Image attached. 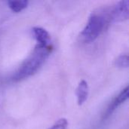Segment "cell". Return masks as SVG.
<instances>
[{"instance_id":"cell-1","label":"cell","mask_w":129,"mask_h":129,"mask_svg":"<svg viewBox=\"0 0 129 129\" xmlns=\"http://www.w3.org/2000/svg\"><path fill=\"white\" fill-rule=\"evenodd\" d=\"M51 50L52 47L50 45H36L32 54L23 62L14 74L12 79L18 82L36 73L49 57Z\"/></svg>"},{"instance_id":"cell-2","label":"cell","mask_w":129,"mask_h":129,"mask_svg":"<svg viewBox=\"0 0 129 129\" xmlns=\"http://www.w3.org/2000/svg\"><path fill=\"white\" fill-rule=\"evenodd\" d=\"M110 22V10L104 9L92 12L81 33L82 40L85 43L93 42L106 29Z\"/></svg>"},{"instance_id":"cell-3","label":"cell","mask_w":129,"mask_h":129,"mask_svg":"<svg viewBox=\"0 0 129 129\" xmlns=\"http://www.w3.org/2000/svg\"><path fill=\"white\" fill-rule=\"evenodd\" d=\"M129 17V1L122 0L110 9L111 22H121Z\"/></svg>"},{"instance_id":"cell-4","label":"cell","mask_w":129,"mask_h":129,"mask_svg":"<svg viewBox=\"0 0 129 129\" xmlns=\"http://www.w3.org/2000/svg\"><path fill=\"white\" fill-rule=\"evenodd\" d=\"M33 36L37 42V45H49L51 42V37L46 29L42 27L35 26L33 28Z\"/></svg>"},{"instance_id":"cell-5","label":"cell","mask_w":129,"mask_h":129,"mask_svg":"<svg viewBox=\"0 0 129 129\" xmlns=\"http://www.w3.org/2000/svg\"><path fill=\"white\" fill-rule=\"evenodd\" d=\"M88 94H89L88 85L85 80H82L79 83L76 89V95L77 97V103L79 106L82 105L86 101L88 97Z\"/></svg>"},{"instance_id":"cell-6","label":"cell","mask_w":129,"mask_h":129,"mask_svg":"<svg viewBox=\"0 0 129 129\" xmlns=\"http://www.w3.org/2000/svg\"><path fill=\"white\" fill-rule=\"evenodd\" d=\"M128 98V86H126L113 100L110 107L107 110V113L110 114L113 110H115L118 107H119L122 104L125 102Z\"/></svg>"},{"instance_id":"cell-7","label":"cell","mask_w":129,"mask_h":129,"mask_svg":"<svg viewBox=\"0 0 129 129\" xmlns=\"http://www.w3.org/2000/svg\"><path fill=\"white\" fill-rule=\"evenodd\" d=\"M8 5L10 9L15 13H19L24 10L29 4V2L26 0H18V1H8Z\"/></svg>"},{"instance_id":"cell-8","label":"cell","mask_w":129,"mask_h":129,"mask_svg":"<svg viewBox=\"0 0 129 129\" xmlns=\"http://www.w3.org/2000/svg\"><path fill=\"white\" fill-rule=\"evenodd\" d=\"M115 65L118 68H128L129 65L128 55L126 54L119 55L115 60Z\"/></svg>"},{"instance_id":"cell-9","label":"cell","mask_w":129,"mask_h":129,"mask_svg":"<svg viewBox=\"0 0 129 129\" xmlns=\"http://www.w3.org/2000/svg\"><path fill=\"white\" fill-rule=\"evenodd\" d=\"M68 127V122L66 119L62 118L57 120L50 129H67Z\"/></svg>"}]
</instances>
